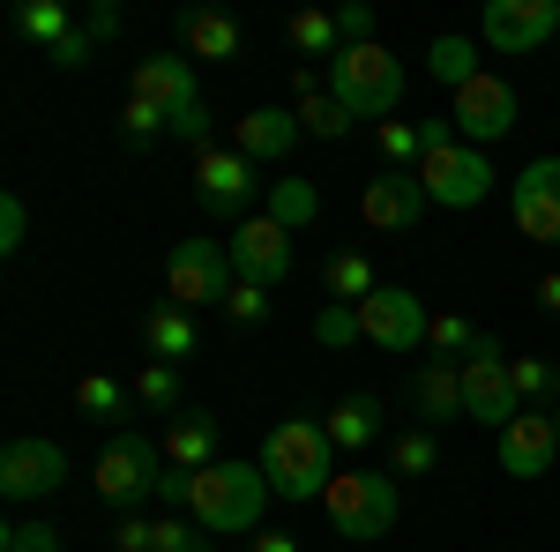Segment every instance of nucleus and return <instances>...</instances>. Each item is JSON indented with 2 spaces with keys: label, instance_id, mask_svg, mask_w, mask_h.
<instances>
[{
  "label": "nucleus",
  "instance_id": "f257e3e1",
  "mask_svg": "<svg viewBox=\"0 0 560 552\" xmlns=\"http://www.w3.org/2000/svg\"><path fill=\"white\" fill-rule=\"evenodd\" d=\"M261 478L277 501H322L337 485V441L314 419H284L261 441Z\"/></svg>",
  "mask_w": 560,
  "mask_h": 552
},
{
  "label": "nucleus",
  "instance_id": "f03ea898",
  "mask_svg": "<svg viewBox=\"0 0 560 552\" xmlns=\"http://www.w3.org/2000/svg\"><path fill=\"white\" fill-rule=\"evenodd\" d=\"M269 501H277V493H269L261 463H210V470H187V515H195L210 538H240V530H255Z\"/></svg>",
  "mask_w": 560,
  "mask_h": 552
},
{
  "label": "nucleus",
  "instance_id": "7ed1b4c3",
  "mask_svg": "<svg viewBox=\"0 0 560 552\" xmlns=\"http://www.w3.org/2000/svg\"><path fill=\"white\" fill-rule=\"evenodd\" d=\"M427 128V157H419V187H427V202L441 210H478L486 195H493V165H486V150H471L456 120H419Z\"/></svg>",
  "mask_w": 560,
  "mask_h": 552
},
{
  "label": "nucleus",
  "instance_id": "20e7f679",
  "mask_svg": "<svg viewBox=\"0 0 560 552\" xmlns=\"http://www.w3.org/2000/svg\"><path fill=\"white\" fill-rule=\"evenodd\" d=\"M329 97L351 105V120H396L404 113V60L382 52V45H345L329 60Z\"/></svg>",
  "mask_w": 560,
  "mask_h": 552
},
{
  "label": "nucleus",
  "instance_id": "39448f33",
  "mask_svg": "<svg viewBox=\"0 0 560 552\" xmlns=\"http://www.w3.org/2000/svg\"><path fill=\"white\" fill-rule=\"evenodd\" d=\"M158 478H165V448L150 441V433H135V425H120L105 448H97V501L105 508H120V515H135L142 501H158Z\"/></svg>",
  "mask_w": 560,
  "mask_h": 552
},
{
  "label": "nucleus",
  "instance_id": "423d86ee",
  "mask_svg": "<svg viewBox=\"0 0 560 552\" xmlns=\"http://www.w3.org/2000/svg\"><path fill=\"white\" fill-rule=\"evenodd\" d=\"M322 508H329V522H337V538L374 545V538L396 530L404 501H396V478H388V470H337V485L322 493Z\"/></svg>",
  "mask_w": 560,
  "mask_h": 552
},
{
  "label": "nucleus",
  "instance_id": "0eeeda50",
  "mask_svg": "<svg viewBox=\"0 0 560 552\" xmlns=\"http://www.w3.org/2000/svg\"><path fill=\"white\" fill-rule=\"evenodd\" d=\"M232 247L224 239H179L173 261H165V306H179V314H202V306H224V292H232Z\"/></svg>",
  "mask_w": 560,
  "mask_h": 552
},
{
  "label": "nucleus",
  "instance_id": "6e6552de",
  "mask_svg": "<svg viewBox=\"0 0 560 552\" xmlns=\"http://www.w3.org/2000/svg\"><path fill=\"white\" fill-rule=\"evenodd\" d=\"M427 329H433L427 298L404 292V284H382L374 298H359V337L382 343L388 359H411V351H427Z\"/></svg>",
  "mask_w": 560,
  "mask_h": 552
},
{
  "label": "nucleus",
  "instance_id": "1a4fd4ad",
  "mask_svg": "<svg viewBox=\"0 0 560 552\" xmlns=\"http://www.w3.org/2000/svg\"><path fill=\"white\" fill-rule=\"evenodd\" d=\"M456 134L471 142V150H486V142H501V134H516V120H523V97H516V83L509 75H493V68H478L471 83L456 90Z\"/></svg>",
  "mask_w": 560,
  "mask_h": 552
},
{
  "label": "nucleus",
  "instance_id": "9d476101",
  "mask_svg": "<svg viewBox=\"0 0 560 552\" xmlns=\"http://www.w3.org/2000/svg\"><path fill=\"white\" fill-rule=\"evenodd\" d=\"M68 485V456H60V441H45V433H15L8 448H0V493L8 501H52Z\"/></svg>",
  "mask_w": 560,
  "mask_h": 552
},
{
  "label": "nucleus",
  "instance_id": "9b49d317",
  "mask_svg": "<svg viewBox=\"0 0 560 552\" xmlns=\"http://www.w3.org/2000/svg\"><path fill=\"white\" fill-rule=\"evenodd\" d=\"M553 31H560V0H486V23H478V38L493 45L501 60L538 52Z\"/></svg>",
  "mask_w": 560,
  "mask_h": 552
},
{
  "label": "nucleus",
  "instance_id": "f8f14e48",
  "mask_svg": "<svg viewBox=\"0 0 560 552\" xmlns=\"http://www.w3.org/2000/svg\"><path fill=\"white\" fill-rule=\"evenodd\" d=\"M516 411H523V403H516V381H509V351L486 337L471 359H464V419H478V425L501 433Z\"/></svg>",
  "mask_w": 560,
  "mask_h": 552
},
{
  "label": "nucleus",
  "instance_id": "ddd939ff",
  "mask_svg": "<svg viewBox=\"0 0 560 552\" xmlns=\"http://www.w3.org/2000/svg\"><path fill=\"white\" fill-rule=\"evenodd\" d=\"M509 210H516V232L530 247H560V157H530L516 172Z\"/></svg>",
  "mask_w": 560,
  "mask_h": 552
},
{
  "label": "nucleus",
  "instance_id": "4468645a",
  "mask_svg": "<svg viewBox=\"0 0 560 552\" xmlns=\"http://www.w3.org/2000/svg\"><path fill=\"white\" fill-rule=\"evenodd\" d=\"M224 247H232V269H240V277H255V284H269V292L292 277V232H284L269 210H261V216H240Z\"/></svg>",
  "mask_w": 560,
  "mask_h": 552
},
{
  "label": "nucleus",
  "instance_id": "2eb2a0df",
  "mask_svg": "<svg viewBox=\"0 0 560 552\" xmlns=\"http://www.w3.org/2000/svg\"><path fill=\"white\" fill-rule=\"evenodd\" d=\"M255 195H261V179H255V165H247L232 142H217V150L195 157V202H202L210 216H240Z\"/></svg>",
  "mask_w": 560,
  "mask_h": 552
},
{
  "label": "nucleus",
  "instance_id": "dca6fc26",
  "mask_svg": "<svg viewBox=\"0 0 560 552\" xmlns=\"http://www.w3.org/2000/svg\"><path fill=\"white\" fill-rule=\"evenodd\" d=\"M493 456H501V470L509 478H546L553 470V456H560V425H553V411H516V419L493 433Z\"/></svg>",
  "mask_w": 560,
  "mask_h": 552
},
{
  "label": "nucleus",
  "instance_id": "f3484780",
  "mask_svg": "<svg viewBox=\"0 0 560 552\" xmlns=\"http://www.w3.org/2000/svg\"><path fill=\"white\" fill-rule=\"evenodd\" d=\"M300 113H284V105H255V113H240L232 120V150L247 157L255 172H284V157L300 150Z\"/></svg>",
  "mask_w": 560,
  "mask_h": 552
},
{
  "label": "nucleus",
  "instance_id": "a211bd4d",
  "mask_svg": "<svg viewBox=\"0 0 560 552\" xmlns=\"http://www.w3.org/2000/svg\"><path fill=\"white\" fill-rule=\"evenodd\" d=\"M427 187H419V172H374L366 187H359V216H366V232H411L419 216H427Z\"/></svg>",
  "mask_w": 560,
  "mask_h": 552
},
{
  "label": "nucleus",
  "instance_id": "6ab92c4d",
  "mask_svg": "<svg viewBox=\"0 0 560 552\" xmlns=\"http://www.w3.org/2000/svg\"><path fill=\"white\" fill-rule=\"evenodd\" d=\"M128 97H150L165 120H173V113H187V105H202V90H195V60H173V52H150V60H135Z\"/></svg>",
  "mask_w": 560,
  "mask_h": 552
},
{
  "label": "nucleus",
  "instance_id": "aec40b11",
  "mask_svg": "<svg viewBox=\"0 0 560 552\" xmlns=\"http://www.w3.org/2000/svg\"><path fill=\"white\" fill-rule=\"evenodd\" d=\"M411 411H419V425H456L464 419V366L456 359H427L419 374H411Z\"/></svg>",
  "mask_w": 560,
  "mask_h": 552
},
{
  "label": "nucleus",
  "instance_id": "412c9836",
  "mask_svg": "<svg viewBox=\"0 0 560 552\" xmlns=\"http://www.w3.org/2000/svg\"><path fill=\"white\" fill-rule=\"evenodd\" d=\"M113 31H120V8L90 0L83 15H75V31H68V38H60L52 52H45V68H60V75H75V68H90V52H97V45L113 38Z\"/></svg>",
  "mask_w": 560,
  "mask_h": 552
},
{
  "label": "nucleus",
  "instance_id": "4be33fe9",
  "mask_svg": "<svg viewBox=\"0 0 560 552\" xmlns=\"http://www.w3.org/2000/svg\"><path fill=\"white\" fill-rule=\"evenodd\" d=\"M179 45H187V60H240V23L224 8H187L179 15Z\"/></svg>",
  "mask_w": 560,
  "mask_h": 552
},
{
  "label": "nucleus",
  "instance_id": "5701e85b",
  "mask_svg": "<svg viewBox=\"0 0 560 552\" xmlns=\"http://www.w3.org/2000/svg\"><path fill=\"white\" fill-rule=\"evenodd\" d=\"M217 463V419L210 411H179L165 425V470H210Z\"/></svg>",
  "mask_w": 560,
  "mask_h": 552
},
{
  "label": "nucleus",
  "instance_id": "b1692460",
  "mask_svg": "<svg viewBox=\"0 0 560 552\" xmlns=\"http://www.w3.org/2000/svg\"><path fill=\"white\" fill-rule=\"evenodd\" d=\"M322 433L337 441V448H374V441H388V425H382V403L374 396H345L329 419H322Z\"/></svg>",
  "mask_w": 560,
  "mask_h": 552
},
{
  "label": "nucleus",
  "instance_id": "393cba45",
  "mask_svg": "<svg viewBox=\"0 0 560 552\" xmlns=\"http://www.w3.org/2000/svg\"><path fill=\"white\" fill-rule=\"evenodd\" d=\"M142 337H150V359H165V366H179V359H195V351H202L195 314H179V306H158V314L142 321Z\"/></svg>",
  "mask_w": 560,
  "mask_h": 552
},
{
  "label": "nucleus",
  "instance_id": "a878e982",
  "mask_svg": "<svg viewBox=\"0 0 560 552\" xmlns=\"http://www.w3.org/2000/svg\"><path fill=\"white\" fill-rule=\"evenodd\" d=\"M433 470H441V433L433 425L388 433V478H433Z\"/></svg>",
  "mask_w": 560,
  "mask_h": 552
},
{
  "label": "nucleus",
  "instance_id": "bb28decb",
  "mask_svg": "<svg viewBox=\"0 0 560 552\" xmlns=\"http://www.w3.org/2000/svg\"><path fill=\"white\" fill-rule=\"evenodd\" d=\"M284 38H292V52H306V60H337V52H345V31H337L329 8H300V15L284 23Z\"/></svg>",
  "mask_w": 560,
  "mask_h": 552
},
{
  "label": "nucleus",
  "instance_id": "cd10ccee",
  "mask_svg": "<svg viewBox=\"0 0 560 552\" xmlns=\"http://www.w3.org/2000/svg\"><path fill=\"white\" fill-rule=\"evenodd\" d=\"M427 75H433V83H448V97H456V90L478 75V45L456 38V31H448V38H433L427 45Z\"/></svg>",
  "mask_w": 560,
  "mask_h": 552
},
{
  "label": "nucleus",
  "instance_id": "c85d7f7f",
  "mask_svg": "<svg viewBox=\"0 0 560 552\" xmlns=\"http://www.w3.org/2000/svg\"><path fill=\"white\" fill-rule=\"evenodd\" d=\"M269 216L284 224V232H300L322 216V195H314V179H269Z\"/></svg>",
  "mask_w": 560,
  "mask_h": 552
},
{
  "label": "nucleus",
  "instance_id": "c756f323",
  "mask_svg": "<svg viewBox=\"0 0 560 552\" xmlns=\"http://www.w3.org/2000/svg\"><path fill=\"white\" fill-rule=\"evenodd\" d=\"M128 403H135V388H120L113 381V374H83V381H75V411H83V419H128Z\"/></svg>",
  "mask_w": 560,
  "mask_h": 552
},
{
  "label": "nucleus",
  "instance_id": "7c9ffc66",
  "mask_svg": "<svg viewBox=\"0 0 560 552\" xmlns=\"http://www.w3.org/2000/svg\"><path fill=\"white\" fill-rule=\"evenodd\" d=\"M509 381H516V403H523V411H546V403H560L553 359H509Z\"/></svg>",
  "mask_w": 560,
  "mask_h": 552
},
{
  "label": "nucleus",
  "instance_id": "2f4dec72",
  "mask_svg": "<svg viewBox=\"0 0 560 552\" xmlns=\"http://www.w3.org/2000/svg\"><path fill=\"white\" fill-rule=\"evenodd\" d=\"M15 31H23L31 45H45V52H52V45L75 31V15H68L60 0H23V8H15Z\"/></svg>",
  "mask_w": 560,
  "mask_h": 552
},
{
  "label": "nucleus",
  "instance_id": "473e14b6",
  "mask_svg": "<svg viewBox=\"0 0 560 552\" xmlns=\"http://www.w3.org/2000/svg\"><path fill=\"white\" fill-rule=\"evenodd\" d=\"M374 142H382L388 172H419V157H427V128H419V120H382Z\"/></svg>",
  "mask_w": 560,
  "mask_h": 552
},
{
  "label": "nucleus",
  "instance_id": "72a5a7b5",
  "mask_svg": "<svg viewBox=\"0 0 560 552\" xmlns=\"http://www.w3.org/2000/svg\"><path fill=\"white\" fill-rule=\"evenodd\" d=\"M382 292V277H374V261L366 255H329V298L337 306H359V298Z\"/></svg>",
  "mask_w": 560,
  "mask_h": 552
},
{
  "label": "nucleus",
  "instance_id": "f704fd0d",
  "mask_svg": "<svg viewBox=\"0 0 560 552\" xmlns=\"http://www.w3.org/2000/svg\"><path fill=\"white\" fill-rule=\"evenodd\" d=\"M269 314H277L269 284H255V277H232V292H224V321H240V329H261Z\"/></svg>",
  "mask_w": 560,
  "mask_h": 552
},
{
  "label": "nucleus",
  "instance_id": "c9c22d12",
  "mask_svg": "<svg viewBox=\"0 0 560 552\" xmlns=\"http://www.w3.org/2000/svg\"><path fill=\"white\" fill-rule=\"evenodd\" d=\"M478 343H486V329H471L464 314H433V329H427V351H441V359H456V366H464V359H471Z\"/></svg>",
  "mask_w": 560,
  "mask_h": 552
},
{
  "label": "nucleus",
  "instance_id": "e433bc0d",
  "mask_svg": "<svg viewBox=\"0 0 560 552\" xmlns=\"http://www.w3.org/2000/svg\"><path fill=\"white\" fill-rule=\"evenodd\" d=\"M135 403H142V411H179V366L150 359V366L135 374Z\"/></svg>",
  "mask_w": 560,
  "mask_h": 552
},
{
  "label": "nucleus",
  "instance_id": "4c0bfd02",
  "mask_svg": "<svg viewBox=\"0 0 560 552\" xmlns=\"http://www.w3.org/2000/svg\"><path fill=\"white\" fill-rule=\"evenodd\" d=\"M292 113H300V128L322 134V142H345V128H351V105H337L329 90H322V97H300Z\"/></svg>",
  "mask_w": 560,
  "mask_h": 552
},
{
  "label": "nucleus",
  "instance_id": "58836bf2",
  "mask_svg": "<svg viewBox=\"0 0 560 552\" xmlns=\"http://www.w3.org/2000/svg\"><path fill=\"white\" fill-rule=\"evenodd\" d=\"M120 134H128L135 150H142V142H158V134H173V120H165V113H158L150 97H128V105H120Z\"/></svg>",
  "mask_w": 560,
  "mask_h": 552
},
{
  "label": "nucleus",
  "instance_id": "ea45409f",
  "mask_svg": "<svg viewBox=\"0 0 560 552\" xmlns=\"http://www.w3.org/2000/svg\"><path fill=\"white\" fill-rule=\"evenodd\" d=\"M314 343H329V351L359 343V306H337V298H329V306L314 314Z\"/></svg>",
  "mask_w": 560,
  "mask_h": 552
},
{
  "label": "nucleus",
  "instance_id": "a19ab883",
  "mask_svg": "<svg viewBox=\"0 0 560 552\" xmlns=\"http://www.w3.org/2000/svg\"><path fill=\"white\" fill-rule=\"evenodd\" d=\"M158 552H210V530L195 515H158Z\"/></svg>",
  "mask_w": 560,
  "mask_h": 552
},
{
  "label": "nucleus",
  "instance_id": "79ce46f5",
  "mask_svg": "<svg viewBox=\"0 0 560 552\" xmlns=\"http://www.w3.org/2000/svg\"><path fill=\"white\" fill-rule=\"evenodd\" d=\"M23 239H31V202L0 195V255H23Z\"/></svg>",
  "mask_w": 560,
  "mask_h": 552
},
{
  "label": "nucleus",
  "instance_id": "37998d69",
  "mask_svg": "<svg viewBox=\"0 0 560 552\" xmlns=\"http://www.w3.org/2000/svg\"><path fill=\"white\" fill-rule=\"evenodd\" d=\"M0 552H60V530L52 522H8L0 530Z\"/></svg>",
  "mask_w": 560,
  "mask_h": 552
},
{
  "label": "nucleus",
  "instance_id": "c03bdc74",
  "mask_svg": "<svg viewBox=\"0 0 560 552\" xmlns=\"http://www.w3.org/2000/svg\"><path fill=\"white\" fill-rule=\"evenodd\" d=\"M113 545L120 552H158V515H120V522H113Z\"/></svg>",
  "mask_w": 560,
  "mask_h": 552
},
{
  "label": "nucleus",
  "instance_id": "a18cd8bd",
  "mask_svg": "<svg viewBox=\"0 0 560 552\" xmlns=\"http://www.w3.org/2000/svg\"><path fill=\"white\" fill-rule=\"evenodd\" d=\"M337 31H345V45H374V8H345Z\"/></svg>",
  "mask_w": 560,
  "mask_h": 552
},
{
  "label": "nucleus",
  "instance_id": "49530a36",
  "mask_svg": "<svg viewBox=\"0 0 560 552\" xmlns=\"http://www.w3.org/2000/svg\"><path fill=\"white\" fill-rule=\"evenodd\" d=\"M158 501H165V515L187 508V470H165V478H158Z\"/></svg>",
  "mask_w": 560,
  "mask_h": 552
},
{
  "label": "nucleus",
  "instance_id": "de8ad7c7",
  "mask_svg": "<svg viewBox=\"0 0 560 552\" xmlns=\"http://www.w3.org/2000/svg\"><path fill=\"white\" fill-rule=\"evenodd\" d=\"M247 552H300V538H284V530H255V545Z\"/></svg>",
  "mask_w": 560,
  "mask_h": 552
},
{
  "label": "nucleus",
  "instance_id": "09e8293b",
  "mask_svg": "<svg viewBox=\"0 0 560 552\" xmlns=\"http://www.w3.org/2000/svg\"><path fill=\"white\" fill-rule=\"evenodd\" d=\"M538 306H546V314H560V269H546V277H538Z\"/></svg>",
  "mask_w": 560,
  "mask_h": 552
},
{
  "label": "nucleus",
  "instance_id": "8fccbe9b",
  "mask_svg": "<svg viewBox=\"0 0 560 552\" xmlns=\"http://www.w3.org/2000/svg\"><path fill=\"white\" fill-rule=\"evenodd\" d=\"M553 425H560V403H553Z\"/></svg>",
  "mask_w": 560,
  "mask_h": 552
}]
</instances>
